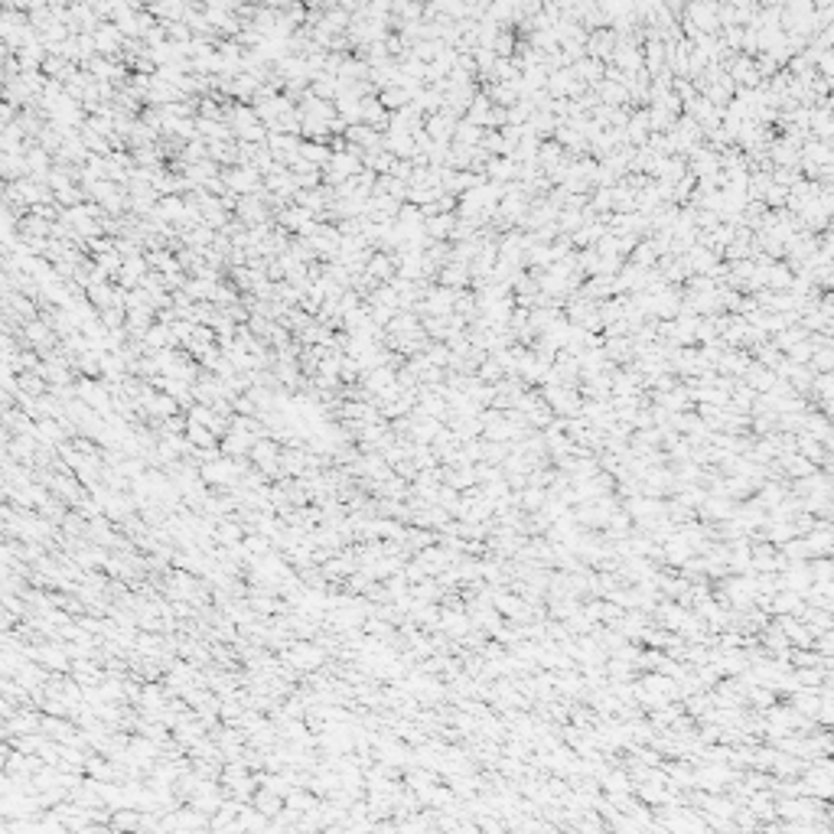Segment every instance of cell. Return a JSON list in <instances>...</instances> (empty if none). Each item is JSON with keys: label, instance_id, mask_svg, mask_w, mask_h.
<instances>
[{"label": "cell", "instance_id": "obj_2", "mask_svg": "<svg viewBox=\"0 0 834 834\" xmlns=\"http://www.w3.org/2000/svg\"><path fill=\"white\" fill-rule=\"evenodd\" d=\"M453 225H456V218L453 215H444V212H437V215H427V222H424V232L430 238H450L453 235Z\"/></svg>", "mask_w": 834, "mask_h": 834}, {"label": "cell", "instance_id": "obj_1", "mask_svg": "<svg viewBox=\"0 0 834 834\" xmlns=\"http://www.w3.org/2000/svg\"><path fill=\"white\" fill-rule=\"evenodd\" d=\"M600 789H603V792L613 798V796H629L635 786H632V779H629V772H626V769H613V772H609V769H603V776H600Z\"/></svg>", "mask_w": 834, "mask_h": 834}, {"label": "cell", "instance_id": "obj_3", "mask_svg": "<svg viewBox=\"0 0 834 834\" xmlns=\"http://www.w3.org/2000/svg\"><path fill=\"white\" fill-rule=\"evenodd\" d=\"M580 548H597V544H593V541H584V538H577V544H574V551H580ZM584 554H587L590 560H597V564H600V560H603V558H609V554H613V548H600V551H584Z\"/></svg>", "mask_w": 834, "mask_h": 834}, {"label": "cell", "instance_id": "obj_5", "mask_svg": "<svg viewBox=\"0 0 834 834\" xmlns=\"http://www.w3.org/2000/svg\"><path fill=\"white\" fill-rule=\"evenodd\" d=\"M411 544H417V551L430 548V544H437V535H430V531H411Z\"/></svg>", "mask_w": 834, "mask_h": 834}, {"label": "cell", "instance_id": "obj_4", "mask_svg": "<svg viewBox=\"0 0 834 834\" xmlns=\"http://www.w3.org/2000/svg\"><path fill=\"white\" fill-rule=\"evenodd\" d=\"M369 271H372V274H379V277H391V271H395V261H388L385 255H379L369 264Z\"/></svg>", "mask_w": 834, "mask_h": 834}]
</instances>
